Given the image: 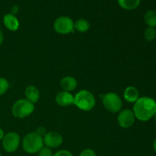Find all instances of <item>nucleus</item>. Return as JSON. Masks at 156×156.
Instances as JSON below:
<instances>
[{
	"instance_id": "nucleus-1",
	"label": "nucleus",
	"mask_w": 156,
	"mask_h": 156,
	"mask_svg": "<svg viewBox=\"0 0 156 156\" xmlns=\"http://www.w3.org/2000/svg\"><path fill=\"white\" fill-rule=\"evenodd\" d=\"M133 111L139 120L148 121L156 114V101L149 97L140 98L134 103Z\"/></svg>"
},
{
	"instance_id": "nucleus-2",
	"label": "nucleus",
	"mask_w": 156,
	"mask_h": 156,
	"mask_svg": "<svg viewBox=\"0 0 156 156\" xmlns=\"http://www.w3.org/2000/svg\"><path fill=\"white\" fill-rule=\"evenodd\" d=\"M74 105L84 111H90L96 105L94 94L88 90H81L74 96Z\"/></svg>"
},
{
	"instance_id": "nucleus-3",
	"label": "nucleus",
	"mask_w": 156,
	"mask_h": 156,
	"mask_svg": "<svg viewBox=\"0 0 156 156\" xmlns=\"http://www.w3.org/2000/svg\"><path fill=\"white\" fill-rule=\"evenodd\" d=\"M44 140L36 132L27 134L23 139L22 148L27 153L34 154L38 152L44 147Z\"/></svg>"
},
{
	"instance_id": "nucleus-4",
	"label": "nucleus",
	"mask_w": 156,
	"mask_h": 156,
	"mask_svg": "<svg viewBox=\"0 0 156 156\" xmlns=\"http://www.w3.org/2000/svg\"><path fill=\"white\" fill-rule=\"evenodd\" d=\"M34 111V105L27 99H20L15 102L12 108V115L16 118L23 119L30 116Z\"/></svg>"
},
{
	"instance_id": "nucleus-5",
	"label": "nucleus",
	"mask_w": 156,
	"mask_h": 156,
	"mask_svg": "<svg viewBox=\"0 0 156 156\" xmlns=\"http://www.w3.org/2000/svg\"><path fill=\"white\" fill-rule=\"evenodd\" d=\"M104 107L111 113L120 112L123 103L120 96L114 92H109L105 94L102 98Z\"/></svg>"
},
{
	"instance_id": "nucleus-6",
	"label": "nucleus",
	"mask_w": 156,
	"mask_h": 156,
	"mask_svg": "<svg viewBox=\"0 0 156 156\" xmlns=\"http://www.w3.org/2000/svg\"><path fill=\"white\" fill-rule=\"evenodd\" d=\"M2 142V147L4 150L9 153H12L15 152L19 147L21 139L17 133L9 132L5 134Z\"/></svg>"
},
{
	"instance_id": "nucleus-7",
	"label": "nucleus",
	"mask_w": 156,
	"mask_h": 156,
	"mask_svg": "<svg viewBox=\"0 0 156 156\" xmlns=\"http://www.w3.org/2000/svg\"><path fill=\"white\" fill-rule=\"evenodd\" d=\"M53 27L58 34H68L74 30V22L69 17L60 16L54 21Z\"/></svg>"
},
{
	"instance_id": "nucleus-8",
	"label": "nucleus",
	"mask_w": 156,
	"mask_h": 156,
	"mask_svg": "<svg viewBox=\"0 0 156 156\" xmlns=\"http://www.w3.org/2000/svg\"><path fill=\"white\" fill-rule=\"evenodd\" d=\"M136 117L132 110L124 109L120 111L117 116V123L120 127L127 129L131 127L135 123Z\"/></svg>"
},
{
	"instance_id": "nucleus-9",
	"label": "nucleus",
	"mask_w": 156,
	"mask_h": 156,
	"mask_svg": "<svg viewBox=\"0 0 156 156\" xmlns=\"http://www.w3.org/2000/svg\"><path fill=\"white\" fill-rule=\"evenodd\" d=\"M43 140H44V144L50 149L58 148L62 145L63 141L62 136L59 133L53 132V131L47 133L43 137Z\"/></svg>"
},
{
	"instance_id": "nucleus-10",
	"label": "nucleus",
	"mask_w": 156,
	"mask_h": 156,
	"mask_svg": "<svg viewBox=\"0 0 156 156\" xmlns=\"http://www.w3.org/2000/svg\"><path fill=\"white\" fill-rule=\"evenodd\" d=\"M56 102L61 107L74 105V96L68 91H60L56 95Z\"/></svg>"
},
{
	"instance_id": "nucleus-11",
	"label": "nucleus",
	"mask_w": 156,
	"mask_h": 156,
	"mask_svg": "<svg viewBox=\"0 0 156 156\" xmlns=\"http://www.w3.org/2000/svg\"><path fill=\"white\" fill-rule=\"evenodd\" d=\"M3 24L8 30L11 31H16L19 28V21L16 16L12 14H6L3 18Z\"/></svg>"
},
{
	"instance_id": "nucleus-12",
	"label": "nucleus",
	"mask_w": 156,
	"mask_h": 156,
	"mask_svg": "<svg viewBox=\"0 0 156 156\" xmlns=\"http://www.w3.org/2000/svg\"><path fill=\"white\" fill-rule=\"evenodd\" d=\"M60 87L64 91L70 92L74 91L77 87V81L72 76H66L60 81Z\"/></svg>"
},
{
	"instance_id": "nucleus-13",
	"label": "nucleus",
	"mask_w": 156,
	"mask_h": 156,
	"mask_svg": "<svg viewBox=\"0 0 156 156\" xmlns=\"http://www.w3.org/2000/svg\"><path fill=\"white\" fill-rule=\"evenodd\" d=\"M123 98L129 103H135L140 98V92L136 87L129 86L124 90Z\"/></svg>"
},
{
	"instance_id": "nucleus-14",
	"label": "nucleus",
	"mask_w": 156,
	"mask_h": 156,
	"mask_svg": "<svg viewBox=\"0 0 156 156\" xmlns=\"http://www.w3.org/2000/svg\"><path fill=\"white\" fill-rule=\"evenodd\" d=\"M24 94H25L26 99L27 101H29L30 102H31V103H33L34 105L36 104L40 99L39 90L37 89V88L34 86V85H29V86H27L26 88Z\"/></svg>"
},
{
	"instance_id": "nucleus-15",
	"label": "nucleus",
	"mask_w": 156,
	"mask_h": 156,
	"mask_svg": "<svg viewBox=\"0 0 156 156\" xmlns=\"http://www.w3.org/2000/svg\"><path fill=\"white\" fill-rule=\"evenodd\" d=\"M119 5L126 10H133L140 4V0H117Z\"/></svg>"
},
{
	"instance_id": "nucleus-16",
	"label": "nucleus",
	"mask_w": 156,
	"mask_h": 156,
	"mask_svg": "<svg viewBox=\"0 0 156 156\" xmlns=\"http://www.w3.org/2000/svg\"><path fill=\"white\" fill-rule=\"evenodd\" d=\"M74 28L80 33L87 32L90 28V23L85 18H81L74 23Z\"/></svg>"
},
{
	"instance_id": "nucleus-17",
	"label": "nucleus",
	"mask_w": 156,
	"mask_h": 156,
	"mask_svg": "<svg viewBox=\"0 0 156 156\" xmlns=\"http://www.w3.org/2000/svg\"><path fill=\"white\" fill-rule=\"evenodd\" d=\"M144 20L146 24L149 27H156V12L154 10H149L145 13Z\"/></svg>"
},
{
	"instance_id": "nucleus-18",
	"label": "nucleus",
	"mask_w": 156,
	"mask_h": 156,
	"mask_svg": "<svg viewBox=\"0 0 156 156\" xmlns=\"http://www.w3.org/2000/svg\"><path fill=\"white\" fill-rule=\"evenodd\" d=\"M145 39L148 42H152L156 37V30L154 27H147L144 32Z\"/></svg>"
},
{
	"instance_id": "nucleus-19",
	"label": "nucleus",
	"mask_w": 156,
	"mask_h": 156,
	"mask_svg": "<svg viewBox=\"0 0 156 156\" xmlns=\"http://www.w3.org/2000/svg\"><path fill=\"white\" fill-rule=\"evenodd\" d=\"M9 88V83L5 78L0 77V96L3 95Z\"/></svg>"
},
{
	"instance_id": "nucleus-20",
	"label": "nucleus",
	"mask_w": 156,
	"mask_h": 156,
	"mask_svg": "<svg viewBox=\"0 0 156 156\" xmlns=\"http://www.w3.org/2000/svg\"><path fill=\"white\" fill-rule=\"evenodd\" d=\"M53 152L51 149L48 147H43L41 150L38 152V156H53Z\"/></svg>"
},
{
	"instance_id": "nucleus-21",
	"label": "nucleus",
	"mask_w": 156,
	"mask_h": 156,
	"mask_svg": "<svg viewBox=\"0 0 156 156\" xmlns=\"http://www.w3.org/2000/svg\"><path fill=\"white\" fill-rule=\"evenodd\" d=\"M79 156H97V155H96L95 152L92 149H86L81 152Z\"/></svg>"
},
{
	"instance_id": "nucleus-22",
	"label": "nucleus",
	"mask_w": 156,
	"mask_h": 156,
	"mask_svg": "<svg viewBox=\"0 0 156 156\" xmlns=\"http://www.w3.org/2000/svg\"><path fill=\"white\" fill-rule=\"evenodd\" d=\"M53 156H73V154L68 150H60L56 152Z\"/></svg>"
},
{
	"instance_id": "nucleus-23",
	"label": "nucleus",
	"mask_w": 156,
	"mask_h": 156,
	"mask_svg": "<svg viewBox=\"0 0 156 156\" xmlns=\"http://www.w3.org/2000/svg\"><path fill=\"white\" fill-rule=\"evenodd\" d=\"M36 133L37 134H39L40 136H41L42 137H44V136H45V134L47 133V132H46V129L44 127H43V126H39V127L37 129Z\"/></svg>"
},
{
	"instance_id": "nucleus-24",
	"label": "nucleus",
	"mask_w": 156,
	"mask_h": 156,
	"mask_svg": "<svg viewBox=\"0 0 156 156\" xmlns=\"http://www.w3.org/2000/svg\"><path fill=\"white\" fill-rule=\"evenodd\" d=\"M18 10H19V9H18V5H13L11 9V14L15 15L18 12Z\"/></svg>"
},
{
	"instance_id": "nucleus-25",
	"label": "nucleus",
	"mask_w": 156,
	"mask_h": 156,
	"mask_svg": "<svg viewBox=\"0 0 156 156\" xmlns=\"http://www.w3.org/2000/svg\"><path fill=\"white\" fill-rule=\"evenodd\" d=\"M3 41H4V35H3V33L2 31V30L0 29V47H1Z\"/></svg>"
},
{
	"instance_id": "nucleus-26",
	"label": "nucleus",
	"mask_w": 156,
	"mask_h": 156,
	"mask_svg": "<svg viewBox=\"0 0 156 156\" xmlns=\"http://www.w3.org/2000/svg\"><path fill=\"white\" fill-rule=\"evenodd\" d=\"M4 135H5L4 131L2 130V129H1V128H0V141H2L3 136H4Z\"/></svg>"
},
{
	"instance_id": "nucleus-27",
	"label": "nucleus",
	"mask_w": 156,
	"mask_h": 156,
	"mask_svg": "<svg viewBox=\"0 0 156 156\" xmlns=\"http://www.w3.org/2000/svg\"><path fill=\"white\" fill-rule=\"evenodd\" d=\"M153 148H154V150L156 152V139L155 140V141H154V143H153Z\"/></svg>"
},
{
	"instance_id": "nucleus-28",
	"label": "nucleus",
	"mask_w": 156,
	"mask_h": 156,
	"mask_svg": "<svg viewBox=\"0 0 156 156\" xmlns=\"http://www.w3.org/2000/svg\"><path fill=\"white\" fill-rule=\"evenodd\" d=\"M154 117H155V121H156V114H155V116H154Z\"/></svg>"
},
{
	"instance_id": "nucleus-29",
	"label": "nucleus",
	"mask_w": 156,
	"mask_h": 156,
	"mask_svg": "<svg viewBox=\"0 0 156 156\" xmlns=\"http://www.w3.org/2000/svg\"><path fill=\"white\" fill-rule=\"evenodd\" d=\"M0 156H2V154H1V152H0Z\"/></svg>"
}]
</instances>
